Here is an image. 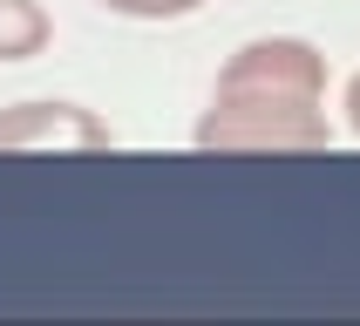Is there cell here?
Instances as JSON below:
<instances>
[{"instance_id": "cell-6", "label": "cell", "mask_w": 360, "mask_h": 326, "mask_svg": "<svg viewBox=\"0 0 360 326\" xmlns=\"http://www.w3.org/2000/svg\"><path fill=\"white\" fill-rule=\"evenodd\" d=\"M347 122H354V136H360V75L347 82Z\"/></svg>"}, {"instance_id": "cell-3", "label": "cell", "mask_w": 360, "mask_h": 326, "mask_svg": "<svg viewBox=\"0 0 360 326\" xmlns=\"http://www.w3.org/2000/svg\"><path fill=\"white\" fill-rule=\"evenodd\" d=\"M0 150H116L109 122L82 102H7L0 109Z\"/></svg>"}, {"instance_id": "cell-2", "label": "cell", "mask_w": 360, "mask_h": 326, "mask_svg": "<svg viewBox=\"0 0 360 326\" xmlns=\"http://www.w3.org/2000/svg\"><path fill=\"white\" fill-rule=\"evenodd\" d=\"M218 89H279V96L326 102V55L300 34H259L218 68Z\"/></svg>"}, {"instance_id": "cell-5", "label": "cell", "mask_w": 360, "mask_h": 326, "mask_svg": "<svg viewBox=\"0 0 360 326\" xmlns=\"http://www.w3.org/2000/svg\"><path fill=\"white\" fill-rule=\"evenodd\" d=\"M109 14H129V20H177V14H198L204 0H102Z\"/></svg>"}, {"instance_id": "cell-1", "label": "cell", "mask_w": 360, "mask_h": 326, "mask_svg": "<svg viewBox=\"0 0 360 326\" xmlns=\"http://www.w3.org/2000/svg\"><path fill=\"white\" fill-rule=\"evenodd\" d=\"M198 150H231V157H313L333 143V122L313 96H279V89H211V109L191 129Z\"/></svg>"}, {"instance_id": "cell-4", "label": "cell", "mask_w": 360, "mask_h": 326, "mask_svg": "<svg viewBox=\"0 0 360 326\" xmlns=\"http://www.w3.org/2000/svg\"><path fill=\"white\" fill-rule=\"evenodd\" d=\"M55 41V20L41 0H0V61H34Z\"/></svg>"}]
</instances>
